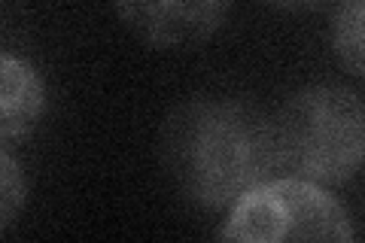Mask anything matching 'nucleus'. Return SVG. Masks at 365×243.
Instances as JSON below:
<instances>
[{
    "label": "nucleus",
    "instance_id": "0eeeda50",
    "mask_svg": "<svg viewBox=\"0 0 365 243\" xmlns=\"http://www.w3.org/2000/svg\"><path fill=\"white\" fill-rule=\"evenodd\" d=\"M21 204H25V173L9 155V146H4L0 152V228L13 225Z\"/></svg>",
    "mask_w": 365,
    "mask_h": 243
},
{
    "label": "nucleus",
    "instance_id": "423d86ee",
    "mask_svg": "<svg viewBox=\"0 0 365 243\" xmlns=\"http://www.w3.org/2000/svg\"><path fill=\"white\" fill-rule=\"evenodd\" d=\"M332 49L350 73L365 76V0H344L332 21Z\"/></svg>",
    "mask_w": 365,
    "mask_h": 243
},
{
    "label": "nucleus",
    "instance_id": "f03ea898",
    "mask_svg": "<svg viewBox=\"0 0 365 243\" xmlns=\"http://www.w3.org/2000/svg\"><path fill=\"white\" fill-rule=\"evenodd\" d=\"M283 167L314 182H347L365 165V103L350 88L311 86L274 115Z\"/></svg>",
    "mask_w": 365,
    "mask_h": 243
},
{
    "label": "nucleus",
    "instance_id": "39448f33",
    "mask_svg": "<svg viewBox=\"0 0 365 243\" xmlns=\"http://www.w3.org/2000/svg\"><path fill=\"white\" fill-rule=\"evenodd\" d=\"M46 107V88L40 73L25 58L4 55L0 61V137L4 143L28 137Z\"/></svg>",
    "mask_w": 365,
    "mask_h": 243
},
{
    "label": "nucleus",
    "instance_id": "7ed1b4c3",
    "mask_svg": "<svg viewBox=\"0 0 365 243\" xmlns=\"http://www.w3.org/2000/svg\"><path fill=\"white\" fill-rule=\"evenodd\" d=\"M222 240H353V219L335 195L304 177L265 180L232 204Z\"/></svg>",
    "mask_w": 365,
    "mask_h": 243
},
{
    "label": "nucleus",
    "instance_id": "f257e3e1",
    "mask_svg": "<svg viewBox=\"0 0 365 243\" xmlns=\"http://www.w3.org/2000/svg\"><path fill=\"white\" fill-rule=\"evenodd\" d=\"M168 182L198 207H232L280 165L274 119L232 98H189L158 131Z\"/></svg>",
    "mask_w": 365,
    "mask_h": 243
},
{
    "label": "nucleus",
    "instance_id": "6e6552de",
    "mask_svg": "<svg viewBox=\"0 0 365 243\" xmlns=\"http://www.w3.org/2000/svg\"><path fill=\"white\" fill-rule=\"evenodd\" d=\"M274 6H283V9H314L319 4H326V0H268Z\"/></svg>",
    "mask_w": 365,
    "mask_h": 243
},
{
    "label": "nucleus",
    "instance_id": "20e7f679",
    "mask_svg": "<svg viewBox=\"0 0 365 243\" xmlns=\"http://www.w3.org/2000/svg\"><path fill=\"white\" fill-rule=\"evenodd\" d=\"M122 25L155 49H195L222 28L235 0H113Z\"/></svg>",
    "mask_w": 365,
    "mask_h": 243
}]
</instances>
